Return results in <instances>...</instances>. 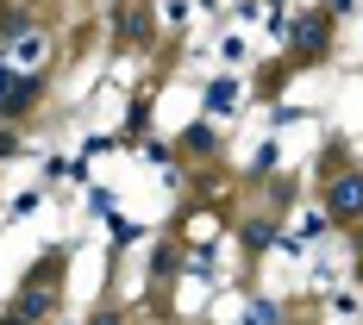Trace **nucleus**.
<instances>
[{
  "instance_id": "nucleus-1",
  "label": "nucleus",
  "mask_w": 363,
  "mask_h": 325,
  "mask_svg": "<svg viewBox=\"0 0 363 325\" xmlns=\"http://www.w3.org/2000/svg\"><path fill=\"white\" fill-rule=\"evenodd\" d=\"M57 307H63V294H57V256H44V269L26 282V294L13 300V313H19V319H32V325H44Z\"/></svg>"
},
{
  "instance_id": "nucleus-2",
  "label": "nucleus",
  "mask_w": 363,
  "mask_h": 325,
  "mask_svg": "<svg viewBox=\"0 0 363 325\" xmlns=\"http://www.w3.org/2000/svg\"><path fill=\"white\" fill-rule=\"evenodd\" d=\"M326 213H332V219H351V225L363 219V169H351V176H338V181H332Z\"/></svg>"
},
{
  "instance_id": "nucleus-3",
  "label": "nucleus",
  "mask_w": 363,
  "mask_h": 325,
  "mask_svg": "<svg viewBox=\"0 0 363 325\" xmlns=\"http://www.w3.org/2000/svg\"><path fill=\"white\" fill-rule=\"evenodd\" d=\"M32 101H38V75H13V69H0V113H6V119H19Z\"/></svg>"
},
{
  "instance_id": "nucleus-4",
  "label": "nucleus",
  "mask_w": 363,
  "mask_h": 325,
  "mask_svg": "<svg viewBox=\"0 0 363 325\" xmlns=\"http://www.w3.org/2000/svg\"><path fill=\"white\" fill-rule=\"evenodd\" d=\"M38 63H44V38H19V50H13V69H19V75H38Z\"/></svg>"
},
{
  "instance_id": "nucleus-5",
  "label": "nucleus",
  "mask_w": 363,
  "mask_h": 325,
  "mask_svg": "<svg viewBox=\"0 0 363 325\" xmlns=\"http://www.w3.org/2000/svg\"><path fill=\"white\" fill-rule=\"evenodd\" d=\"M26 25H32L26 6H6V13H0V32H6V38H26Z\"/></svg>"
},
{
  "instance_id": "nucleus-6",
  "label": "nucleus",
  "mask_w": 363,
  "mask_h": 325,
  "mask_svg": "<svg viewBox=\"0 0 363 325\" xmlns=\"http://www.w3.org/2000/svg\"><path fill=\"white\" fill-rule=\"evenodd\" d=\"M19 150V132H0V156H13Z\"/></svg>"
},
{
  "instance_id": "nucleus-7",
  "label": "nucleus",
  "mask_w": 363,
  "mask_h": 325,
  "mask_svg": "<svg viewBox=\"0 0 363 325\" xmlns=\"http://www.w3.org/2000/svg\"><path fill=\"white\" fill-rule=\"evenodd\" d=\"M88 325H125V319H119V313H94Z\"/></svg>"
},
{
  "instance_id": "nucleus-8",
  "label": "nucleus",
  "mask_w": 363,
  "mask_h": 325,
  "mask_svg": "<svg viewBox=\"0 0 363 325\" xmlns=\"http://www.w3.org/2000/svg\"><path fill=\"white\" fill-rule=\"evenodd\" d=\"M0 325H32V319H19V313H6V319H0Z\"/></svg>"
},
{
  "instance_id": "nucleus-9",
  "label": "nucleus",
  "mask_w": 363,
  "mask_h": 325,
  "mask_svg": "<svg viewBox=\"0 0 363 325\" xmlns=\"http://www.w3.org/2000/svg\"><path fill=\"white\" fill-rule=\"evenodd\" d=\"M357 251H363V219H357Z\"/></svg>"
}]
</instances>
